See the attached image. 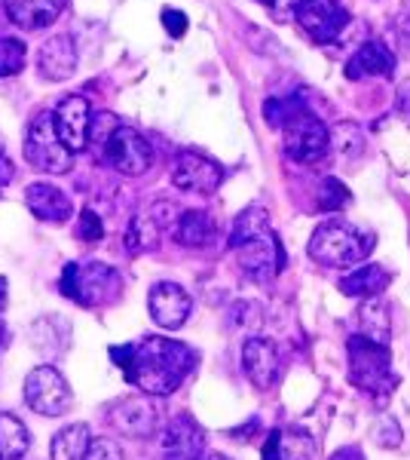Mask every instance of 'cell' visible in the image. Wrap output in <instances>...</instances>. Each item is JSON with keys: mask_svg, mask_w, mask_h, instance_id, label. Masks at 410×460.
Returning <instances> with one entry per match:
<instances>
[{"mask_svg": "<svg viewBox=\"0 0 410 460\" xmlns=\"http://www.w3.org/2000/svg\"><path fill=\"white\" fill-rule=\"evenodd\" d=\"M77 236L83 243H99L101 236H104V225H101V218L95 215L92 209H83V215H80V221H77Z\"/></svg>", "mask_w": 410, "mask_h": 460, "instance_id": "cell-35", "label": "cell"}, {"mask_svg": "<svg viewBox=\"0 0 410 460\" xmlns=\"http://www.w3.org/2000/svg\"><path fill=\"white\" fill-rule=\"evenodd\" d=\"M294 16L316 43H334L349 25V13L340 0H301Z\"/></svg>", "mask_w": 410, "mask_h": 460, "instance_id": "cell-14", "label": "cell"}, {"mask_svg": "<svg viewBox=\"0 0 410 460\" xmlns=\"http://www.w3.org/2000/svg\"><path fill=\"white\" fill-rule=\"evenodd\" d=\"M68 0H4L6 16L25 31H43L62 16Z\"/></svg>", "mask_w": 410, "mask_h": 460, "instance_id": "cell-21", "label": "cell"}, {"mask_svg": "<svg viewBox=\"0 0 410 460\" xmlns=\"http://www.w3.org/2000/svg\"><path fill=\"white\" fill-rule=\"evenodd\" d=\"M25 402L31 411L43 418H62L71 411L74 393L68 387V377L56 366H37L25 377Z\"/></svg>", "mask_w": 410, "mask_h": 460, "instance_id": "cell-6", "label": "cell"}, {"mask_svg": "<svg viewBox=\"0 0 410 460\" xmlns=\"http://www.w3.org/2000/svg\"><path fill=\"white\" fill-rule=\"evenodd\" d=\"M349 190L346 184L337 181V178H325L322 188H318V209L322 212H340L349 206Z\"/></svg>", "mask_w": 410, "mask_h": 460, "instance_id": "cell-33", "label": "cell"}, {"mask_svg": "<svg viewBox=\"0 0 410 460\" xmlns=\"http://www.w3.org/2000/svg\"><path fill=\"white\" fill-rule=\"evenodd\" d=\"M236 261H240V270L255 283H273L282 270H285V249H282L279 236L273 230H266L264 236L245 243V246L236 249Z\"/></svg>", "mask_w": 410, "mask_h": 460, "instance_id": "cell-10", "label": "cell"}, {"mask_svg": "<svg viewBox=\"0 0 410 460\" xmlns=\"http://www.w3.org/2000/svg\"><path fill=\"white\" fill-rule=\"evenodd\" d=\"M108 420L117 433L123 436H135V439H151V436L162 433V411L153 402V396H129L114 402V408L108 411Z\"/></svg>", "mask_w": 410, "mask_h": 460, "instance_id": "cell-8", "label": "cell"}, {"mask_svg": "<svg viewBox=\"0 0 410 460\" xmlns=\"http://www.w3.org/2000/svg\"><path fill=\"white\" fill-rule=\"evenodd\" d=\"M52 120H56V132L65 142L71 154L86 151L89 142H92V105H89L86 95H65L58 102V108L52 111Z\"/></svg>", "mask_w": 410, "mask_h": 460, "instance_id": "cell-12", "label": "cell"}, {"mask_svg": "<svg viewBox=\"0 0 410 460\" xmlns=\"http://www.w3.org/2000/svg\"><path fill=\"white\" fill-rule=\"evenodd\" d=\"M89 445H92L89 427L86 424H71V427H65L62 433L52 436L49 455H52V460H86Z\"/></svg>", "mask_w": 410, "mask_h": 460, "instance_id": "cell-26", "label": "cell"}, {"mask_svg": "<svg viewBox=\"0 0 410 460\" xmlns=\"http://www.w3.org/2000/svg\"><path fill=\"white\" fill-rule=\"evenodd\" d=\"M147 310L160 329H181L193 314V298L178 283H156L147 295Z\"/></svg>", "mask_w": 410, "mask_h": 460, "instance_id": "cell-17", "label": "cell"}, {"mask_svg": "<svg viewBox=\"0 0 410 460\" xmlns=\"http://www.w3.org/2000/svg\"><path fill=\"white\" fill-rule=\"evenodd\" d=\"M264 460H310L312 457V439L301 429L294 433H282V429H273L266 436L264 448H260Z\"/></svg>", "mask_w": 410, "mask_h": 460, "instance_id": "cell-25", "label": "cell"}, {"mask_svg": "<svg viewBox=\"0 0 410 460\" xmlns=\"http://www.w3.org/2000/svg\"><path fill=\"white\" fill-rule=\"evenodd\" d=\"M327 460H364V451L359 445H346V448H337Z\"/></svg>", "mask_w": 410, "mask_h": 460, "instance_id": "cell-39", "label": "cell"}, {"mask_svg": "<svg viewBox=\"0 0 410 460\" xmlns=\"http://www.w3.org/2000/svg\"><path fill=\"white\" fill-rule=\"evenodd\" d=\"M101 157L114 172H120L126 178H138L151 169L153 151H151V142H147L138 129H132V126H117V132L101 147Z\"/></svg>", "mask_w": 410, "mask_h": 460, "instance_id": "cell-7", "label": "cell"}, {"mask_svg": "<svg viewBox=\"0 0 410 460\" xmlns=\"http://www.w3.org/2000/svg\"><path fill=\"white\" fill-rule=\"evenodd\" d=\"M178 218H181V209L175 203H153L151 209H144L129 221V227H126V252L144 255V252L156 249L160 246V236L169 227L175 230Z\"/></svg>", "mask_w": 410, "mask_h": 460, "instance_id": "cell-11", "label": "cell"}, {"mask_svg": "<svg viewBox=\"0 0 410 460\" xmlns=\"http://www.w3.org/2000/svg\"><path fill=\"white\" fill-rule=\"evenodd\" d=\"M199 460H230V457H223V455H218V451H205V455H203V457H199Z\"/></svg>", "mask_w": 410, "mask_h": 460, "instance_id": "cell-43", "label": "cell"}, {"mask_svg": "<svg viewBox=\"0 0 410 460\" xmlns=\"http://www.w3.org/2000/svg\"><path fill=\"white\" fill-rule=\"evenodd\" d=\"M16 178V166H13V160L6 157V151H4V142H0V188H6V184Z\"/></svg>", "mask_w": 410, "mask_h": 460, "instance_id": "cell-38", "label": "cell"}, {"mask_svg": "<svg viewBox=\"0 0 410 460\" xmlns=\"http://www.w3.org/2000/svg\"><path fill=\"white\" fill-rule=\"evenodd\" d=\"M266 123L275 126V129H285V126L294 120V117L307 114V105H303V95H285V99H270L264 105Z\"/></svg>", "mask_w": 410, "mask_h": 460, "instance_id": "cell-30", "label": "cell"}, {"mask_svg": "<svg viewBox=\"0 0 410 460\" xmlns=\"http://www.w3.org/2000/svg\"><path fill=\"white\" fill-rule=\"evenodd\" d=\"M196 368V353L171 338H144L135 344V356L126 381L147 396H171Z\"/></svg>", "mask_w": 410, "mask_h": 460, "instance_id": "cell-1", "label": "cell"}, {"mask_svg": "<svg viewBox=\"0 0 410 460\" xmlns=\"http://www.w3.org/2000/svg\"><path fill=\"white\" fill-rule=\"evenodd\" d=\"M242 372L255 384L257 390H273L275 381L282 375V359H279V347L270 338L251 335L242 344Z\"/></svg>", "mask_w": 410, "mask_h": 460, "instance_id": "cell-16", "label": "cell"}, {"mask_svg": "<svg viewBox=\"0 0 410 460\" xmlns=\"http://www.w3.org/2000/svg\"><path fill=\"white\" fill-rule=\"evenodd\" d=\"M86 460H123V448L117 439H108V436H99L89 445V455Z\"/></svg>", "mask_w": 410, "mask_h": 460, "instance_id": "cell-36", "label": "cell"}, {"mask_svg": "<svg viewBox=\"0 0 410 460\" xmlns=\"http://www.w3.org/2000/svg\"><path fill=\"white\" fill-rule=\"evenodd\" d=\"M28 448H31V436H28V427L22 424L16 414L0 411V455H4V460L25 457Z\"/></svg>", "mask_w": 410, "mask_h": 460, "instance_id": "cell-28", "label": "cell"}, {"mask_svg": "<svg viewBox=\"0 0 410 460\" xmlns=\"http://www.w3.org/2000/svg\"><path fill=\"white\" fill-rule=\"evenodd\" d=\"M395 28H398V34L410 37V4H405L398 10V16H395Z\"/></svg>", "mask_w": 410, "mask_h": 460, "instance_id": "cell-41", "label": "cell"}, {"mask_svg": "<svg viewBox=\"0 0 410 460\" xmlns=\"http://www.w3.org/2000/svg\"><path fill=\"white\" fill-rule=\"evenodd\" d=\"M260 4H270V0H260Z\"/></svg>", "mask_w": 410, "mask_h": 460, "instance_id": "cell-46", "label": "cell"}, {"mask_svg": "<svg viewBox=\"0 0 410 460\" xmlns=\"http://www.w3.org/2000/svg\"><path fill=\"white\" fill-rule=\"evenodd\" d=\"M6 301H10V288H6V279L0 277V314L6 310Z\"/></svg>", "mask_w": 410, "mask_h": 460, "instance_id": "cell-42", "label": "cell"}, {"mask_svg": "<svg viewBox=\"0 0 410 460\" xmlns=\"http://www.w3.org/2000/svg\"><path fill=\"white\" fill-rule=\"evenodd\" d=\"M31 344L47 356V359H52V356H62L71 344V323L65 316H56V314L40 316L31 325Z\"/></svg>", "mask_w": 410, "mask_h": 460, "instance_id": "cell-23", "label": "cell"}, {"mask_svg": "<svg viewBox=\"0 0 410 460\" xmlns=\"http://www.w3.org/2000/svg\"><path fill=\"white\" fill-rule=\"evenodd\" d=\"M389 283H392L389 270H383L379 264H362L340 279V292L346 295V298L374 301L386 292V288H389Z\"/></svg>", "mask_w": 410, "mask_h": 460, "instance_id": "cell-22", "label": "cell"}, {"mask_svg": "<svg viewBox=\"0 0 410 460\" xmlns=\"http://www.w3.org/2000/svg\"><path fill=\"white\" fill-rule=\"evenodd\" d=\"M58 292L65 298L86 310H99L108 304L120 301L123 295V277L104 261H71L65 264L62 279H58Z\"/></svg>", "mask_w": 410, "mask_h": 460, "instance_id": "cell-3", "label": "cell"}, {"mask_svg": "<svg viewBox=\"0 0 410 460\" xmlns=\"http://www.w3.org/2000/svg\"><path fill=\"white\" fill-rule=\"evenodd\" d=\"M395 74V53L386 43L368 40L355 49V56L346 65L349 80H368V77H392Z\"/></svg>", "mask_w": 410, "mask_h": 460, "instance_id": "cell-20", "label": "cell"}, {"mask_svg": "<svg viewBox=\"0 0 410 460\" xmlns=\"http://www.w3.org/2000/svg\"><path fill=\"white\" fill-rule=\"evenodd\" d=\"M282 138H285V154L294 163H318L331 147V129L312 117L310 111L301 117H294L285 129H282Z\"/></svg>", "mask_w": 410, "mask_h": 460, "instance_id": "cell-9", "label": "cell"}, {"mask_svg": "<svg viewBox=\"0 0 410 460\" xmlns=\"http://www.w3.org/2000/svg\"><path fill=\"white\" fill-rule=\"evenodd\" d=\"M266 230H270V215H266V209L264 206H249V209H242L236 215L233 227H230V246L240 249L245 243L264 236Z\"/></svg>", "mask_w": 410, "mask_h": 460, "instance_id": "cell-27", "label": "cell"}, {"mask_svg": "<svg viewBox=\"0 0 410 460\" xmlns=\"http://www.w3.org/2000/svg\"><path fill=\"white\" fill-rule=\"evenodd\" d=\"M28 62V47L19 37H0V77H16Z\"/></svg>", "mask_w": 410, "mask_h": 460, "instance_id": "cell-31", "label": "cell"}, {"mask_svg": "<svg viewBox=\"0 0 410 460\" xmlns=\"http://www.w3.org/2000/svg\"><path fill=\"white\" fill-rule=\"evenodd\" d=\"M162 28L169 31L171 40H178V37L188 34V16H184L181 10H171V6H166V10H162Z\"/></svg>", "mask_w": 410, "mask_h": 460, "instance_id": "cell-37", "label": "cell"}, {"mask_svg": "<svg viewBox=\"0 0 410 460\" xmlns=\"http://www.w3.org/2000/svg\"><path fill=\"white\" fill-rule=\"evenodd\" d=\"M401 108H407V111H410V93L405 95V99H401Z\"/></svg>", "mask_w": 410, "mask_h": 460, "instance_id": "cell-44", "label": "cell"}, {"mask_svg": "<svg viewBox=\"0 0 410 460\" xmlns=\"http://www.w3.org/2000/svg\"><path fill=\"white\" fill-rule=\"evenodd\" d=\"M171 184L190 194H214L223 184V169L199 151H181L171 163Z\"/></svg>", "mask_w": 410, "mask_h": 460, "instance_id": "cell-13", "label": "cell"}, {"mask_svg": "<svg viewBox=\"0 0 410 460\" xmlns=\"http://www.w3.org/2000/svg\"><path fill=\"white\" fill-rule=\"evenodd\" d=\"M230 323H233L240 332H249V338H251L260 329V325H264V307L255 304V301L233 304V310H230Z\"/></svg>", "mask_w": 410, "mask_h": 460, "instance_id": "cell-32", "label": "cell"}, {"mask_svg": "<svg viewBox=\"0 0 410 460\" xmlns=\"http://www.w3.org/2000/svg\"><path fill=\"white\" fill-rule=\"evenodd\" d=\"M37 71L49 84H62L77 71V43L71 34H56L37 49Z\"/></svg>", "mask_w": 410, "mask_h": 460, "instance_id": "cell-18", "label": "cell"}, {"mask_svg": "<svg viewBox=\"0 0 410 460\" xmlns=\"http://www.w3.org/2000/svg\"><path fill=\"white\" fill-rule=\"evenodd\" d=\"M359 335L371 338V341H379V344H389V314H386V307L377 298L362 304Z\"/></svg>", "mask_w": 410, "mask_h": 460, "instance_id": "cell-29", "label": "cell"}, {"mask_svg": "<svg viewBox=\"0 0 410 460\" xmlns=\"http://www.w3.org/2000/svg\"><path fill=\"white\" fill-rule=\"evenodd\" d=\"M25 206L31 209L37 221H47V225H65L74 215V203L65 190H58L49 181H34L25 188Z\"/></svg>", "mask_w": 410, "mask_h": 460, "instance_id": "cell-19", "label": "cell"}, {"mask_svg": "<svg viewBox=\"0 0 410 460\" xmlns=\"http://www.w3.org/2000/svg\"><path fill=\"white\" fill-rule=\"evenodd\" d=\"M25 160L31 163L37 172L62 175L74 166V154L65 147V142L56 132V120L52 114H37L25 129V142H22Z\"/></svg>", "mask_w": 410, "mask_h": 460, "instance_id": "cell-5", "label": "cell"}, {"mask_svg": "<svg viewBox=\"0 0 410 460\" xmlns=\"http://www.w3.org/2000/svg\"><path fill=\"white\" fill-rule=\"evenodd\" d=\"M371 436H374V442L379 445V448H398L401 445V427L398 420L392 418V414H379V418L374 420V427H371Z\"/></svg>", "mask_w": 410, "mask_h": 460, "instance_id": "cell-34", "label": "cell"}, {"mask_svg": "<svg viewBox=\"0 0 410 460\" xmlns=\"http://www.w3.org/2000/svg\"><path fill=\"white\" fill-rule=\"evenodd\" d=\"M205 455V429L190 414L171 418L160 433L162 460H199Z\"/></svg>", "mask_w": 410, "mask_h": 460, "instance_id": "cell-15", "label": "cell"}, {"mask_svg": "<svg viewBox=\"0 0 410 460\" xmlns=\"http://www.w3.org/2000/svg\"><path fill=\"white\" fill-rule=\"evenodd\" d=\"M273 13L275 16H288V13H297V6H301V0H270Z\"/></svg>", "mask_w": 410, "mask_h": 460, "instance_id": "cell-40", "label": "cell"}, {"mask_svg": "<svg viewBox=\"0 0 410 460\" xmlns=\"http://www.w3.org/2000/svg\"><path fill=\"white\" fill-rule=\"evenodd\" d=\"M6 344V332H4V325H0V347Z\"/></svg>", "mask_w": 410, "mask_h": 460, "instance_id": "cell-45", "label": "cell"}, {"mask_svg": "<svg viewBox=\"0 0 410 460\" xmlns=\"http://www.w3.org/2000/svg\"><path fill=\"white\" fill-rule=\"evenodd\" d=\"M214 236H218V225H214L212 215L203 209L181 212V218H178V225H175V240H178V246H184V249H205L214 243Z\"/></svg>", "mask_w": 410, "mask_h": 460, "instance_id": "cell-24", "label": "cell"}, {"mask_svg": "<svg viewBox=\"0 0 410 460\" xmlns=\"http://www.w3.org/2000/svg\"><path fill=\"white\" fill-rule=\"evenodd\" d=\"M374 246L377 236L371 230H359L343 218H327L312 230L307 252L316 264L346 270V267H359L374 252Z\"/></svg>", "mask_w": 410, "mask_h": 460, "instance_id": "cell-2", "label": "cell"}, {"mask_svg": "<svg viewBox=\"0 0 410 460\" xmlns=\"http://www.w3.org/2000/svg\"><path fill=\"white\" fill-rule=\"evenodd\" d=\"M349 353V381L359 390L371 393L374 399H386L398 384V375L392 368L389 344H379L364 335H353L346 344Z\"/></svg>", "mask_w": 410, "mask_h": 460, "instance_id": "cell-4", "label": "cell"}, {"mask_svg": "<svg viewBox=\"0 0 410 460\" xmlns=\"http://www.w3.org/2000/svg\"><path fill=\"white\" fill-rule=\"evenodd\" d=\"M0 460H4V455H0Z\"/></svg>", "mask_w": 410, "mask_h": 460, "instance_id": "cell-47", "label": "cell"}]
</instances>
